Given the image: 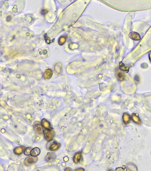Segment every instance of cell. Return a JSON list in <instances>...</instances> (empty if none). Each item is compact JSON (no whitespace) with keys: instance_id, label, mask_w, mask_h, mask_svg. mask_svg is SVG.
Masks as SVG:
<instances>
[{"instance_id":"3957f363","label":"cell","mask_w":151,"mask_h":171,"mask_svg":"<svg viewBox=\"0 0 151 171\" xmlns=\"http://www.w3.org/2000/svg\"><path fill=\"white\" fill-rule=\"evenodd\" d=\"M34 130L35 131L37 134L42 135L43 134V129L41 126V124L38 121H36L33 125Z\"/></svg>"},{"instance_id":"ba28073f","label":"cell","mask_w":151,"mask_h":171,"mask_svg":"<svg viewBox=\"0 0 151 171\" xmlns=\"http://www.w3.org/2000/svg\"><path fill=\"white\" fill-rule=\"evenodd\" d=\"M132 118L133 121L135 123L138 124V125H141L142 124V121L137 114H135V113L133 114L132 116Z\"/></svg>"},{"instance_id":"6da1fadb","label":"cell","mask_w":151,"mask_h":171,"mask_svg":"<svg viewBox=\"0 0 151 171\" xmlns=\"http://www.w3.org/2000/svg\"><path fill=\"white\" fill-rule=\"evenodd\" d=\"M44 133L46 139L48 141H50L53 139L55 136V131L51 129H45Z\"/></svg>"},{"instance_id":"8992f818","label":"cell","mask_w":151,"mask_h":171,"mask_svg":"<svg viewBox=\"0 0 151 171\" xmlns=\"http://www.w3.org/2000/svg\"><path fill=\"white\" fill-rule=\"evenodd\" d=\"M129 37H130L132 39L135 41L139 40L141 39V37L139 33L136 32H131L129 35Z\"/></svg>"},{"instance_id":"9c48e42d","label":"cell","mask_w":151,"mask_h":171,"mask_svg":"<svg viewBox=\"0 0 151 171\" xmlns=\"http://www.w3.org/2000/svg\"><path fill=\"white\" fill-rule=\"evenodd\" d=\"M82 157V153L79 152L76 153L73 157V162L75 164H78V162L80 160L81 158Z\"/></svg>"},{"instance_id":"e0dca14e","label":"cell","mask_w":151,"mask_h":171,"mask_svg":"<svg viewBox=\"0 0 151 171\" xmlns=\"http://www.w3.org/2000/svg\"><path fill=\"white\" fill-rule=\"evenodd\" d=\"M134 81L136 84H138L140 83V77L138 75H136L134 78Z\"/></svg>"},{"instance_id":"30bf717a","label":"cell","mask_w":151,"mask_h":171,"mask_svg":"<svg viewBox=\"0 0 151 171\" xmlns=\"http://www.w3.org/2000/svg\"><path fill=\"white\" fill-rule=\"evenodd\" d=\"M53 75V72L50 69H47L46 70L44 74V78L46 79H50Z\"/></svg>"},{"instance_id":"44dd1931","label":"cell","mask_w":151,"mask_h":171,"mask_svg":"<svg viewBox=\"0 0 151 171\" xmlns=\"http://www.w3.org/2000/svg\"><path fill=\"white\" fill-rule=\"evenodd\" d=\"M68 158L67 157H64V161L65 162H67L68 161Z\"/></svg>"},{"instance_id":"d6986e66","label":"cell","mask_w":151,"mask_h":171,"mask_svg":"<svg viewBox=\"0 0 151 171\" xmlns=\"http://www.w3.org/2000/svg\"><path fill=\"white\" fill-rule=\"evenodd\" d=\"M75 171H84V169H83V168H78L77 169H76Z\"/></svg>"},{"instance_id":"8fae6325","label":"cell","mask_w":151,"mask_h":171,"mask_svg":"<svg viewBox=\"0 0 151 171\" xmlns=\"http://www.w3.org/2000/svg\"><path fill=\"white\" fill-rule=\"evenodd\" d=\"M119 69L124 72H128L129 70V67L128 65H125L122 62H120L119 63Z\"/></svg>"},{"instance_id":"7c38bea8","label":"cell","mask_w":151,"mask_h":171,"mask_svg":"<svg viewBox=\"0 0 151 171\" xmlns=\"http://www.w3.org/2000/svg\"><path fill=\"white\" fill-rule=\"evenodd\" d=\"M42 125L45 129H51L50 123L45 119H43L41 121Z\"/></svg>"},{"instance_id":"7a4b0ae2","label":"cell","mask_w":151,"mask_h":171,"mask_svg":"<svg viewBox=\"0 0 151 171\" xmlns=\"http://www.w3.org/2000/svg\"><path fill=\"white\" fill-rule=\"evenodd\" d=\"M38 160V158L36 157L30 156L26 158L25 161V164L26 166H30L33 164Z\"/></svg>"},{"instance_id":"4fadbf2b","label":"cell","mask_w":151,"mask_h":171,"mask_svg":"<svg viewBox=\"0 0 151 171\" xmlns=\"http://www.w3.org/2000/svg\"><path fill=\"white\" fill-rule=\"evenodd\" d=\"M41 153V150L38 147H35L32 149L31 152V156L33 157H37L40 155Z\"/></svg>"},{"instance_id":"277c9868","label":"cell","mask_w":151,"mask_h":171,"mask_svg":"<svg viewBox=\"0 0 151 171\" xmlns=\"http://www.w3.org/2000/svg\"><path fill=\"white\" fill-rule=\"evenodd\" d=\"M123 120L125 125H128L131 120V117L127 113H124L123 115Z\"/></svg>"},{"instance_id":"52a82bcc","label":"cell","mask_w":151,"mask_h":171,"mask_svg":"<svg viewBox=\"0 0 151 171\" xmlns=\"http://www.w3.org/2000/svg\"><path fill=\"white\" fill-rule=\"evenodd\" d=\"M25 150V147L24 146H20L15 148L13 150V152L15 154L20 155L24 153Z\"/></svg>"},{"instance_id":"2e32d148","label":"cell","mask_w":151,"mask_h":171,"mask_svg":"<svg viewBox=\"0 0 151 171\" xmlns=\"http://www.w3.org/2000/svg\"><path fill=\"white\" fill-rule=\"evenodd\" d=\"M32 148L30 147H29L27 148H26L24 151V154L26 155L29 156L30 155H31V152L32 150Z\"/></svg>"},{"instance_id":"5b68a950","label":"cell","mask_w":151,"mask_h":171,"mask_svg":"<svg viewBox=\"0 0 151 171\" xmlns=\"http://www.w3.org/2000/svg\"><path fill=\"white\" fill-rule=\"evenodd\" d=\"M60 144L59 143H58L56 142H53L50 145V147H49V149L50 151H54L57 150L58 149H59L60 147Z\"/></svg>"},{"instance_id":"5bb4252c","label":"cell","mask_w":151,"mask_h":171,"mask_svg":"<svg viewBox=\"0 0 151 171\" xmlns=\"http://www.w3.org/2000/svg\"><path fill=\"white\" fill-rule=\"evenodd\" d=\"M62 70V65L60 63H57L54 67V71L55 74H60Z\"/></svg>"},{"instance_id":"ffe728a7","label":"cell","mask_w":151,"mask_h":171,"mask_svg":"<svg viewBox=\"0 0 151 171\" xmlns=\"http://www.w3.org/2000/svg\"><path fill=\"white\" fill-rule=\"evenodd\" d=\"M64 171H72V170L71 169H70V168H69V167H67V168L64 170Z\"/></svg>"},{"instance_id":"ac0fdd59","label":"cell","mask_w":151,"mask_h":171,"mask_svg":"<svg viewBox=\"0 0 151 171\" xmlns=\"http://www.w3.org/2000/svg\"><path fill=\"white\" fill-rule=\"evenodd\" d=\"M46 11H47L46 10V9H43L42 11H41V14H46V13L47 12H46Z\"/></svg>"},{"instance_id":"9a60e30c","label":"cell","mask_w":151,"mask_h":171,"mask_svg":"<svg viewBox=\"0 0 151 171\" xmlns=\"http://www.w3.org/2000/svg\"><path fill=\"white\" fill-rule=\"evenodd\" d=\"M123 71L121 70H119L117 73L118 78L120 81H123L124 79H125V74Z\"/></svg>"}]
</instances>
